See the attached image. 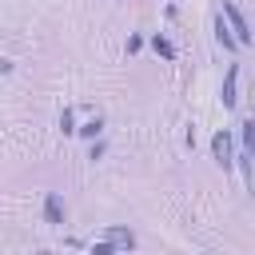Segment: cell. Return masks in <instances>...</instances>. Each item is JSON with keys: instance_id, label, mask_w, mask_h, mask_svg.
I'll return each mask as SVG.
<instances>
[{"instance_id": "30bf717a", "label": "cell", "mask_w": 255, "mask_h": 255, "mask_svg": "<svg viewBox=\"0 0 255 255\" xmlns=\"http://www.w3.org/2000/svg\"><path fill=\"white\" fill-rule=\"evenodd\" d=\"M72 120H76V116H72V108H64V116H60V128H64V131H80Z\"/></svg>"}, {"instance_id": "ba28073f", "label": "cell", "mask_w": 255, "mask_h": 255, "mask_svg": "<svg viewBox=\"0 0 255 255\" xmlns=\"http://www.w3.org/2000/svg\"><path fill=\"white\" fill-rule=\"evenodd\" d=\"M243 151H247V155H255V120H247V124H243Z\"/></svg>"}, {"instance_id": "5b68a950", "label": "cell", "mask_w": 255, "mask_h": 255, "mask_svg": "<svg viewBox=\"0 0 255 255\" xmlns=\"http://www.w3.org/2000/svg\"><path fill=\"white\" fill-rule=\"evenodd\" d=\"M44 219H48L52 227H64V203H60V195H56V191H48V195H44Z\"/></svg>"}, {"instance_id": "6da1fadb", "label": "cell", "mask_w": 255, "mask_h": 255, "mask_svg": "<svg viewBox=\"0 0 255 255\" xmlns=\"http://www.w3.org/2000/svg\"><path fill=\"white\" fill-rule=\"evenodd\" d=\"M223 16H227V24H231V32H235V40L239 44H251V24L243 20V12L231 4V0H223Z\"/></svg>"}, {"instance_id": "8992f818", "label": "cell", "mask_w": 255, "mask_h": 255, "mask_svg": "<svg viewBox=\"0 0 255 255\" xmlns=\"http://www.w3.org/2000/svg\"><path fill=\"white\" fill-rule=\"evenodd\" d=\"M108 243H116V247H135V235L128 231V227H108Z\"/></svg>"}, {"instance_id": "7a4b0ae2", "label": "cell", "mask_w": 255, "mask_h": 255, "mask_svg": "<svg viewBox=\"0 0 255 255\" xmlns=\"http://www.w3.org/2000/svg\"><path fill=\"white\" fill-rule=\"evenodd\" d=\"M211 155H215V163H219L223 171L235 163V159H231V135H227V131H215V135H211Z\"/></svg>"}, {"instance_id": "52a82bcc", "label": "cell", "mask_w": 255, "mask_h": 255, "mask_svg": "<svg viewBox=\"0 0 255 255\" xmlns=\"http://www.w3.org/2000/svg\"><path fill=\"white\" fill-rule=\"evenodd\" d=\"M151 48H155L163 60H175V44H171L167 36H151Z\"/></svg>"}, {"instance_id": "8fae6325", "label": "cell", "mask_w": 255, "mask_h": 255, "mask_svg": "<svg viewBox=\"0 0 255 255\" xmlns=\"http://www.w3.org/2000/svg\"><path fill=\"white\" fill-rule=\"evenodd\" d=\"M92 255H116V243H96Z\"/></svg>"}, {"instance_id": "9c48e42d", "label": "cell", "mask_w": 255, "mask_h": 255, "mask_svg": "<svg viewBox=\"0 0 255 255\" xmlns=\"http://www.w3.org/2000/svg\"><path fill=\"white\" fill-rule=\"evenodd\" d=\"M100 131H104V120H100V116H96V120H88V124L80 128V135H84V139H96Z\"/></svg>"}, {"instance_id": "3957f363", "label": "cell", "mask_w": 255, "mask_h": 255, "mask_svg": "<svg viewBox=\"0 0 255 255\" xmlns=\"http://www.w3.org/2000/svg\"><path fill=\"white\" fill-rule=\"evenodd\" d=\"M235 88H239V64H231L227 68V76H223V92H219V100H223V108H235Z\"/></svg>"}, {"instance_id": "7c38bea8", "label": "cell", "mask_w": 255, "mask_h": 255, "mask_svg": "<svg viewBox=\"0 0 255 255\" xmlns=\"http://www.w3.org/2000/svg\"><path fill=\"white\" fill-rule=\"evenodd\" d=\"M36 255H52V251H36Z\"/></svg>"}, {"instance_id": "277c9868", "label": "cell", "mask_w": 255, "mask_h": 255, "mask_svg": "<svg viewBox=\"0 0 255 255\" xmlns=\"http://www.w3.org/2000/svg\"><path fill=\"white\" fill-rule=\"evenodd\" d=\"M215 40H219V44H223L227 52H235V48H243V44L235 40V32H231V24H227V16H223V12L215 16Z\"/></svg>"}]
</instances>
